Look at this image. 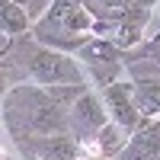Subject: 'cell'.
Masks as SVG:
<instances>
[{
	"instance_id": "1",
	"label": "cell",
	"mask_w": 160,
	"mask_h": 160,
	"mask_svg": "<svg viewBox=\"0 0 160 160\" xmlns=\"http://www.w3.org/2000/svg\"><path fill=\"white\" fill-rule=\"evenodd\" d=\"M0 122L10 138L22 135H68V112L51 99L48 87L16 83L0 99Z\"/></svg>"
},
{
	"instance_id": "2",
	"label": "cell",
	"mask_w": 160,
	"mask_h": 160,
	"mask_svg": "<svg viewBox=\"0 0 160 160\" xmlns=\"http://www.w3.org/2000/svg\"><path fill=\"white\" fill-rule=\"evenodd\" d=\"M32 42L64 51V55H77L90 38H93V16L77 3V0H51L45 16L32 22Z\"/></svg>"
},
{
	"instance_id": "3",
	"label": "cell",
	"mask_w": 160,
	"mask_h": 160,
	"mask_svg": "<svg viewBox=\"0 0 160 160\" xmlns=\"http://www.w3.org/2000/svg\"><path fill=\"white\" fill-rule=\"evenodd\" d=\"M26 80L38 87H74V83L90 87V80L74 55L45 48L32 42V35L26 38Z\"/></svg>"
},
{
	"instance_id": "4",
	"label": "cell",
	"mask_w": 160,
	"mask_h": 160,
	"mask_svg": "<svg viewBox=\"0 0 160 160\" xmlns=\"http://www.w3.org/2000/svg\"><path fill=\"white\" fill-rule=\"evenodd\" d=\"M74 58L80 61V68H83L87 80H93L99 90L109 87V83H115V80H122L128 61H131L128 51H122L118 45H112L109 38H96V35H93Z\"/></svg>"
},
{
	"instance_id": "5",
	"label": "cell",
	"mask_w": 160,
	"mask_h": 160,
	"mask_svg": "<svg viewBox=\"0 0 160 160\" xmlns=\"http://www.w3.org/2000/svg\"><path fill=\"white\" fill-rule=\"evenodd\" d=\"M109 122V115L102 109V99L96 90H87L83 96H80L71 109H68V135L83 148V154L93 148V141H96L99 128Z\"/></svg>"
},
{
	"instance_id": "6",
	"label": "cell",
	"mask_w": 160,
	"mask_h": 160,
	"mask_svg": "<svg viewBox=\"0 0 160 160\" xmlns=\"http://www.w3.org/2000/svg\"><path fill=\"white\" fill-rule=\"evenodd\" d=\"M19 160H80L83 148L71 135H22L13 138Z\"/></svg>"
},
{
	"instance_id": "7",
	"label": "cell",
	"mask_w": 160,
	"mask_h": 160,
	"mask_svg": "<svg viewBox=\"0 0 160 160\" xmlns=\"http://www.w3.org/2000/svg\"><path fill=\"white\" fill-rule=\"evenodd\" d=\"M99 99H102V109L109 115V122H115L118 128H125L128 135L141 125V115H138V106H135V96H131V80H115V83L96 90Z\"/></svg>"
},
{
	"instance_id": "8",
	"label": "cell",
	"mask_w": 160,
	"mask_h": 160,
	"mask_svg": "<svg viewBox=\"0 0 160 160\" xmlns=\"http://www.w3.org/2000/svg\"><path fill=\"white\" fill-rule=\"evenodd\" d=\"M160 151V118H141V125L128 135V144L118 160H148Z\"/></svg>"
},
{
	"instance_id": "9",
	"label": "cell",
	"mask_w": 160,
	"mask_h": 160,
	"mask_svg": "<svg viewBox=\"0 0 160 160\" xmlns=\"http://www.w3.org/2000/svg\"><path fill=\"white\" fill-rule=\"evenodd\" d=\"M131 96L141 118H160V77H135Z\"/></svg>"
},
{
	"instance_id": "10",
	"label": "cell",
	"mask_w": 160,
	"mask_h": 160,
	"mask_svg": "<svg viewBox=\"0 0 160 160\" xmlns=\"http://www.w3.org/2000/svg\"><path fill=\"white\" fill-rule=\"evenodd\" d=\"M125 144H128V131L118 128L115 122H106V125L99 128V135H96V141H93V148H90L87 154L102 157V160H118V157H122V151H125Z\"/></svg>"
},
{
	"instance_id": "11",
	"label": "cell",
	"mask_w": 160,
	"mask_h": 160,
	"mask_svg": "<svg viewBox=\"0 0 160 160\" xmlns=\"http://www.w3.org/2000/svg\"><path fill=\"white\" fill-rule=\"evenodd\" d=\"M32 29V22L29 16L16 7V3H10V0H0V35H10V38H16V35H29Z\"/></svg>"
},
{
	"instance_id": "12",
	"label": "cell",
	"mask_w": 160,
	"mask_h": 160,
	"mask_svg": "<svg viewBox=\"0 0 160 160\" xmlns=\"http://www.w3.org/2000/svg\"><path fill=\"white\" fill-rule=\"evenodd\" d=\"M10 3H16L26 16H29V22H38L45 16V10L51 7V0H10Z\"/></svg>"
},
{
	"instance_id": "13",
	"label": "cell",
	"mask_w": 160,
	"mask_h": 160,
	"mask_svg": "<svg viewBox=\"0 0 160 160\" xmlns=\"http://www.w3.org/2000/svg\"><path fill=\"white\" fill-rule=\"evenodd\" d=\"M80 160H102V157H93V154H83V157H80Z\"/></svg>"
},
{
	"instance_id": "14",
	"label": "cell",
	"mask_w": 160,
	"mask_h": 160,
	"mask_svg": "<svg viewBox=\"0 0 160 160\" xmlns=\"http://www.w3.org/2000/svg\"><path fill=\"white\" fill-rule=\"evenodd\" d=\"M0 160H10V157H3V154H0Z\"/></svg>"
}]
</instances>
